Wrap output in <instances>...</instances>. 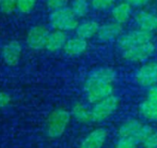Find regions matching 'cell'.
Returning <instances> with one entry per match:
<instances>
[{
	"instance_id": "ba28073f",
	"label": "cell",
	"mask_w": 157,
	"mask_h": 148,
	"mask_svg": "<svg viewBox=\"0 0 157 148\" xmlns=\"http://www.w3.org/2000/svg\"><path fill=\"white\" fill-rule=\"evenodd\" d=\"M49 31L43 25H36L30 29L27 34L26 43L33 50H41L45 48L49 36Z\"/></svg>"
},
{
	"instance_id": "8992f818",
	"label": "cell",
	"mask_w": 157,
	"mask_h": 148,
	"mask_svg": "<svg viewBox=\"0 0 157 148\" xmlns=\"http://www.w3.org/2000/svg\"><path fill=\"white\" fill-rule=\"evenodd\" d=\"M136 83L142 87L157 84V61L151 60L141 65L135 74Z\"/></svg>"
},
{
	"instance_id": "3957f363",
	"label": "cell",
	"mask_w": 157,
	"mask_h": 148,
	"mask_svg": "<svg viewBox=\"0 0 157 148\" xmlns=\"http://www.w3.org/2000/svg\"><path fill=\"white\" fill-rule=\"evenodd\" d=\"M70 8H63L61 10L53 11L50 14V23L55 30L63 32H69L76 30L78 21Z\"/></svg>"
},
{
	"instance_id": "5b68a950",
	"label": "cell",
	"mask_w": 157,
	"mask_h": 148,
	"mask_svg": "<svg viewBox=\"0 0 157 148\" xmlns=\"http://www.w3.org/2000/svg\"><path fill=\"white\" fill-rule=\"evenodd\" d=\"M152 38L151 33L146 32L140 29L130 31L127 33H123L117 39V45L122 51L130 48L132 46L140 45L148 42H151Z\"/></svg>"
},
{
	"instance_id": "6da1fadb",
	"label": "cell",
	"mask_w": 157,
	"mask_h": 148,
	"mask_svg": "<svg viewBox=\"0 0 157 148\" xmlns=\"http://www.w3.org/2000/svg\"><path fill=\"white\" fill-rule=\"evenodd\" d=\"M117 73L111 68H99L93 70L84 82V92L88 103H95L110 96L114 92Z\"/></svg>"
},
{
	"instance_id": "7402d4cb",
	"label": "cell",
	"mask_w": 157,
	"mask_h": 148,
	"mask_svg": "<svg viewBox=\"0 0 157 148\" xmlns=\"http://www.w3.org/2000/svg\"><path fill=\"white\" fill-rule=\"evenodd\" d=\"M153 131L152 128L150 126V125H147V124H143L139 130L138 131L133 135V138L138 142H143L148 137L149 135Z\"/></svg>"
},
{
	"instance_id": "44dd1931",
	"label": "cell",
	"mask_w": 157,
	"mask_h": 148,
	"mask_svg": "<svg viewBox=\"0 0 157 148\" xmlns=\"http://www.w3.org/2000/svg\"><path fill=\"white\" fill-rule=\"evenodd\" d=\"M116 0H92L91 6L94 10L98 11H105L114 7Z\"/></svg>"
},
{
	"instance_id": "30bf717a",
	"label": "cell",
	"mask_w": 157,
	"mask_h": 148,
	"mask_svg": "<svg viewBox=\"0 0 157 148\" xmlns=\"http://www.w3.org/2000/svg\"><path fill=\"white\" fill-rule=\"evenodd\" d=\"M22 47L20 42L13 40L5 45L1 51V56L4 62L10 67H15L19 64Z\"/></svg>"
},
{
	"instance_id": "7c38bea8",
	"label": "cell",
	"mask_w": 157,
	"mask_h": 148,
	"mask_svg": "<svg viewBox=\"0 0 157 148\" xmlns=\"http://www.w3.org/2000/svg\"><path fill=\"white\" fill-rule=\"evenodd\" d=\"M88 48L87 40L78 36L68 38L63 50L66 55L69 56H78L86 52Z\"/></svg>"
},
{
	"instance_id": "484cf974",
	"label": "cell",
	"mask_w": 157,
	"mask_h": 148,
	"mask_svg": "<svg viewBox=\"0 0 157 148\" xmlns=\"http://www.w3.org/2000/svg\"><path fill=\"white\" fill-rule=\"evenodd\" d=\"M67 0H46V6L52 12L66 8Z\"/></svg>"
},
{
	"instance_id": "7a4b0ae2",
	"label": "cell",
	"mask_w": 157,
	"mask_h": 148,
	"mask_svg": "<svg viewBox=\"0 0 157 148\" xmlns=\"http://www.w3.org/2000/svg\"><path fill=\"white\" fill-rule=\"evenodd\" d=\"M71 119V113L65 108H56L53 110L47 117L45 123L46 135L51 139H56L61 137Z\"/></svg>"
},
{
	"instance_id": "ac0fdd59",
	"label": "cell",
	"mask_w": 157,
	"mask_h": 148,
	"mask_svg": "<svg viewBox=\"0 0 157 148\" xmlns=\"http://www.w3.org/2000/svg\"><path fill=\"white\" fill-rule=\"evenodd\" d=\"M143 125V123L136 119H130L123 122L117 130L119 137H133L138 130Z\"/></svg>"
},
{
	"instance_id": "4316f807",
	"label": "cell",
	"mask_w": 157,
	"mask_h": 148,
	"mask_svg": "<svg viewBox=\"0 0 157 148\" xmlns=\"http://www.w3.org/2000/svg\"><path fill=\"white\" fill-rule=\"evenodd\" d=\"M144 148H157V130L152 131L142 142Z\"/></svg>"
},
{
	"instance_id": "4fadbf2b",
	"label": "cell",
	"mask_w": 157,
	"mask_h": 148,
	"mask_svg": "<svg viewBox=\"0 0 157 148\" xmlns=\"http://www.w3.org/2000/svg\"><path fill=\"white\" fill-rule=\"evenodd\" d=\"M135 22L140 30L150 33L157 30V16L149 11L138 12L135 16Z\"/></svg>"
},
{
	"instance_id": "cb8c5ba5",
	"label": "cell",
	"mask_w": 157,
	"mask_h": 148,
	"mask_svg": "<svg viewBox=\"0 0 157 148\" xmlns=\"http://www.w3.org/2000/svg\"><path fill=\"white\" fill-rule=\"evenodd\" d=\"M138 142L133 137H119L115 148H137Z\"/></svg>"
},
{
	"instance_id": "83f0119b",
	"label": "cell",
	"mask_w": 157,
	"mask_h": 148,
	"mask_svg": "<svg viewBox=\"0 0 157 148\" xmlns=\"http://www.w3.org/2000/svg\"><path fill=\"white\" fill-rule=\"evenodd\" d=\"M147 99L157 103V84L149 87L147 91Z\"/></svg>"
},
{
	"instance_id": "5bb4252c",
	"label": "cell",
	"mask_w": 157,
	"mask_h": 148,
	"mask_svg": "<svg viewBox=\"0 0 157 148\" xmlns=\"http://www.w3.org/2000/svg\"><path fill=\"white\" fill-rule=\"evenodd\" d=\"M67 39L68 38L66 34V32L55 30L49 33L45 49L49 52H57L64 48Z\"/></svg>"
},
{
	"instance_id": "4dcf8cb0",
	"label": "cell",
	"mask_w": 157,
	"mask_h": 148,
	"mask_svg": "<svg viewBox=\"0 0 157 148\" xmlns=\"http://www.w3.org/2000/svg\"><path fill=\"white\" fill-rule=\"evenodd\" d=\"M2 2V0H0V3H1Z\"/></svg>"
},
{
	"instance_id": "9a60e30c",
	"label": "cell",
	"mask_w": 157,
	"mask_h": 148,
	"mask_svg": "<svg viewBox=\"0 0 157 148\" xmlns=\"http://www.w3.org/2000/svg\"><path fill=\"white\" fill-rule=\"evenodd\" d=\"M99 29H100V25L97 21H82V23H78L76 29V33H77V36L83 38L85 40H88L97 35Z\"/></svg>"
},
{
	"instance_id": "8fae6325",
	"label": "cell",
	"mask_w": 157,
	"mask_h": 148,
	"mask_svg": "<svg viewBox=\"0 0 157 148\" xmlns=\"http://www.w3.org/2000/svg\"><path fill=\"white\" fill-rule=\"evenodd\" d=\"M122 34H123L122 24H119L116 21H111L100 26V29L97 33V37L102 42H110L118 39Z\"/></svg>"
},
{
	"instance_id": "ffe728a7",
	"label": "cell",
	"mask_w": 157,
	"mask_h": 148,
	"mask_svg": "<svg viewBox=\"0 0 157 148\" xmlns=\"http://www.w3.org/2000/svg\"><path fill=\"white\" fill-rule=\"evenodd\" d=\"M89 7L87 0H73L70 9L77 18H83L88 14Z\"/></svg>"
},
{
	"instance_id": "52a82bcc",
	"label": "cell",
	"mask_w": 157,
	"mask_h": 148,
	"mask_svg": "<svg viewBox=\"0 0 157 148\" xmlns=\"http://www.w3.org/2000/svg\"><path fill=\"white\" fill-rule=\"evenodd\" d=\"M154 51H155V46L153 43L151 41L124 50L122 56L127 61L140 63L146 61L154 53Z\"/></svg>"
},
{
	"instance_id": "f1b7e54d",
	"label": "cell",
	"mask_w": 157,
	"mask_h": 148,
	"mask_svg": "<svg viewBox=\"0 0 157 148\" xmlns=\"http://www.w3.org/2000/svg\"><path fill=\"white\" fill-rule=\"evenodd\" d=\"M11 101V97L5 92H0V108L7 107Z\"/></svg>"
},
{
	"instance_id": "9c48e42d",
	"label": "cell",
	"mask_w": 157,
	"mask_h": 148,
	"mask_svg": "<svg viewBox=\"0 0 157 148\" xmlns=\"http://www.w3.org/2000/svg\"><path fill=\"white\" fill-rule=\"evenodd\" d=\"M108 137V131L105 128H96L92 130L81 142L78 148H102Z\"/></svg>"
},
{
	"instance_id": "f546056e",
	"label": "cell",
	"mask_w": 157,
	"mask_h": 148,
	"mask_svg": "<svg viewBox=\"0 0 157 148\" xmlns=\"http://www.w3.org/2000/svg\"><path fill=\"white\" fill-rule=\"evenodd\" d=\"M126 1L130 4L131 6H134V7H142L144 5H146L149 0H126Z\"/></svg>"
},
{
	"instance_id": "277c9868",
	"label": "cell",
	"mask_w": 157,
	"mask_h": 148,
	"mask_svg": "<svg viewBox=\"0 0 157 148\" xmlns=\"http://www.w3.org/2000/svg\"><path fill=\"white\" fill-rule=\"evenodd\" d=\"M119 106V99L117 96L112 95L97 103H95L91 109L92 119L94 122H102L112 116Z\"/></svg>"
},
{
	"instance_id": "d4e9b609",
	"label": "cell",
	"mask_w": 157,
	"mask_h": 148,
	"mask_svg": "<svg viewBox=\"0 0 157 148\" xmlns=\"http://www.w3.org/2000/svg\"><path fill=\"white\" fill-rule=\"evenodd\" d=\"M18 9V1L17 0H2L0 3V10L2 13L10 15L14 10Z\"/></svg>"
},
{
	"instance_id": "d6986e66",
	"label": "cell",
	"mask_w": 157,
	"mask_h": 148,
	"mask_svg": "<svg viewBox=\"0 0 157 148\" xmlns=\"http://www.w3.org/2000/svg\"><path fill=\"white\" fill-rule=\"evenodd\" d=\"M140 114L149 121H157V103L144 100L139 107Z\"/></svg>"
},
{
	"instance_id": "2e32d148",
	"label": "cell",
	"mask_w": 157,
	"mask_h": 148,
	"mask_svg": "<svg viewBox=\"0 0 157 148\" xmlns=\"http://www.w3.org/2000/svg\"><path fill=\"white\" fill-rule=\"evenodd\" d=\"M131 13H132V6L128 4L127 1L116 5L112 10L113 20L114 21L119 24L126 23L129 20Z\"/></svg>"
},
{
	"instance_id": "603a6c76",
	"label": "cell",
	"mask_w": 157,
	"mask_h": 148,
	"mask_svg": "<svg viewBox=\"0 0 157 148\" xmlns=\"http://www.w3.org/2000/svg\"><path fill=\"white\" fill-rule=\"evenodd\" d=\"M18 10L22 14H29L34 9L37 0H17Z\"/></svg>"
},
{
	"instance_id": "e0dca14e",
	"label": "cell",
	"mask_w": 157,
	"mask_h": 148,
	"mask_svg": "<svg viewBox=\"0 0 157 148\" xmlns=\"http://www.w3.org/2000/svg\"><path fill=\"white\" fill-rule=\"evenodd\" d=\"M71 116L80 123H89L93 121L92 111L82 103H76L71 108Z\"/></svg>"
}]
</instances>
